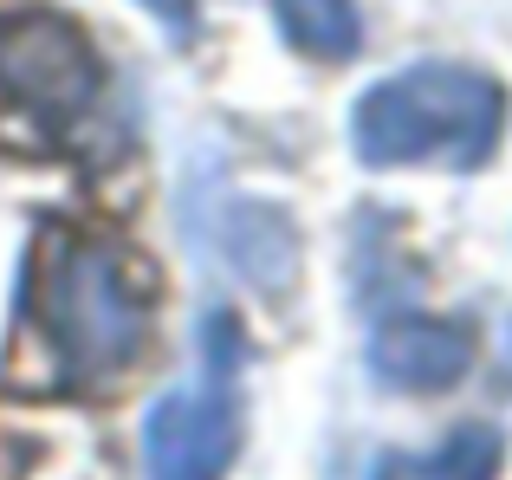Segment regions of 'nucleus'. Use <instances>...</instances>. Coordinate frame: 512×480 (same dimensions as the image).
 <instances>
[{
	"label": "nucleus",
	"mask_w": 512,
	"mask_h": 480,
	"mask_svg": "<svg viewBox=\"0 0 512 480\" xmlns=\"http://www.w3.org/2000/svg\"><path fill=\"white\" fill-rule=\"evenodd\" d=\"M240 344L234 318H208L201 338V370L169 390L143 422V461L150 480H221L240 455Z\"/></svg>",
	"instance_id": "nucleus-3"
},
{
	"label": "nucleus",
	"mask_w": 512,
	"mask_h": 480,
	"mask_svg": "<svg viewBox=\"0 0 512 480\" xmlns=\"http://www.w3.org/2000/svg\"><path fill=\"white\" fill-rule=\"evenodd\" d=\"M279 26L299 52L312 59H350L363 46V26H357V7L350 0H273Z\"/></svg>",
	"instance_id": "nucleus-7"
},
{
	"label": "nucleus",
	"mask_w": 512,
	"mask_h": 480,
	"mask_svg": "<svg viewBox=\"0 0 512 480\" xmlns=\"http://www.w3.org/2000/svg\"><path fill=\"white\" fill-rule=\"evenodd\" d=\"M467 364H474V331L461 318L409 312V318L376 325V338H370V377L383 390H409V396L448 390V383L467 377Z\"/></svg>",
	"instance_id": "nucleus-5"
},
{
	"label": "nucleus",
	"mask_w": 512,
	"mask_h": 480,
	"mask_svg": "<svg viewBox=\"0 0 512 480\" xmlns=\"http://www.w3.org/2000/svg\"><path fill=\"white\" fill-rule=\"evenodd\" d=\"M98 85H104L98 52L78 33V20L52 7L0 13V98H7V111L33 117L52 137L91 111Z\"/></svg>",
	"instance_id": "nucleus-4"
},
{
	"label": "nucleus",
	"mask_w": 512,
	"mask_h": 480,
	"mask_svg": "<svg viewBox=\"0 0 512 480\" xmlns=\"http://www.w3.org/2000/svg\"><path fill=\"white\" fill-rule=\"evenodd\" d=\"M506 130V91L474 65H409L357 98L350 143L370 169L402 163H441V169H480Z\"/></svg>",
	"instance_id": "nucleus-2"
},
{
	"label": "nucleus",
	"mask_w": 512,
	"mask_h": 480,
	"mask_svg": "<svg viewBox=\"0 0 512 480\" xmlns=\"http://www.w3.org/2000/svg\"><path fill=\"white\" fill-rule=\"evenodd\" d=\"M500 461H506L500 429L467 422V429L441 435L428 455H383V468H376L370 480H493Z\"/></svg>",
	"instance_id": "nucleus-6"
},
{
	"label": "nucleus",
	"mask_w": 512,
	"mask_h": 480,
	"mask_svg": "<svg viewBox=\"0 0 512 480\" xmlns=\"http://www.w3.org/2000/svg\"><path fill=\"white\" fill-rule=\"evenodd\" d=\"M156 279L104 234L52 228L33 253V325L52 351L59 390H98L137 370L150 344Z\"/></svg>",
	"instance_id": "nucleus-1"
},
{
	"label": "nucleus",
	"mask_w": 512,
	"mask_h": 480,
	"mask_svg": "<svg viewBox=\"0 0 512 480\" xmlns=\"http://www.w3.org/2000/svg\"><path fill=\"white\" fill-rule=\"evenodd\" d=\"M143 7H150L169 33H188V26H195V0H143Z\"/></svg>",
	"instance_id": "nucleus-8"
}]
</instances>
